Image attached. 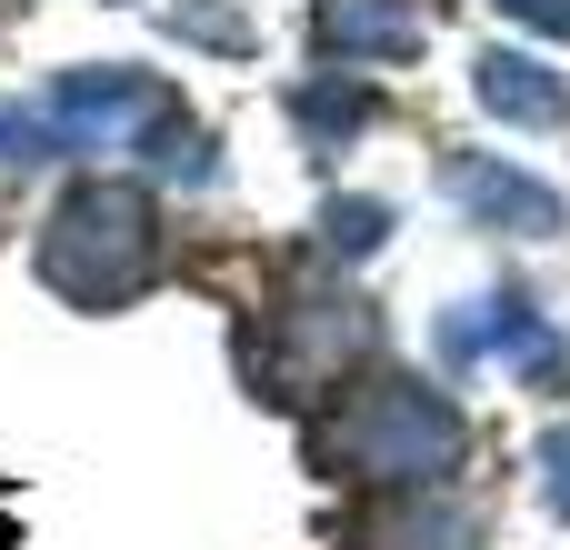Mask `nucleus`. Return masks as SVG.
<instances>
[{
  "label": "nucleus",
  "mask_w": 570,
  "mask_h": 550,
  "mask_svg": "<svg viewBox=\"0 0 570 550\" xmlns=\"http://www.w3.org/2000/svg\"><path fill=\"white\" fill-rule=\"evenodd\" d=\"M160 261V220L130 180H80L50 220H40V281L70 311H120Z\"/></svg>",
  "instance_id": "nucleus-1"
},
{
  "label": "nucleus",
  "mask_w": 570,
  "mask_h": 550,
  "mask_svg": "<svg viewBox=\"0 0 570 550\" xmlns=\"http://www.w3.org/2000/svg\"><path fill=\"white\" fill-rule=\"evenodd\" d=\"M321 461L341 481H381V491H421L431 471L461 461V411L441 391H411V381H371L341 401V421L321 431Z\"/></svg>",
  "instance_id": "nucleus-2"
},
{
  "label": "nucleus",
  "mask_w": 570,
  "mask_h": 550,
  "mask_svg": "<svg viewBox=\"0 0 570 550\" xmlns=\"http://www.w3.org/2000/svg\"><path fill=\"white\" fill-rule=\"evenodd\" d=\"M160 110H170V100H160L140 70H60L50 100H40L50 140H70V150H140V130H150Z\"/></svg>",
  "instance_id": "nucleus-3"
},
{
  "label": "nucleus",
  "mask_w": 570,
  "mask_h": 550,
  "mask_svg": "<svg viewBox=\"0 0 570 550\" xmlns=\"http://www.w3.org/2000/svg\"><path fill=\"white\" fill-rule=\"evenodd\" d=\"M281 331H291V351H281V381L291 391H311V381H331L361 341H371V311L351 301V291H331V281H311L291 311H281ZM281 381H271V401H281Z\"/></svg>",
  "instance_id": "nucleus-4"
},
{
  "label": "nucleus",
  "mask_w": 570,
  "mask_h": 550,
  "mask_svg": "<svg viewBox=\"0 0 570 550\" xmlns=\"http://www.w3.org/2000/svg\"><path fill=\"white\" fill-rule=\"evenodd\" d=\"M451 200H461L471 220H491V230H531V240L561 230V190H541L531 170H511V160H491V150L451 160Z\"/></svg>",
  "instance_id": "nucleus-5"
},
{
  "label": "nucleus",
  "mask_w": 570,
  "mask_h": 550,
  "mask_svg": "<svg viewBox=\"0 0 570 550\" xmlns=\"http://www.w3.org/2000/svg\"><path fill=\"white\" fill-rule=\"evenodd\" d=\"M471 70H481V100H491L501 120H521V130H561V120H570L561 70H541L531 50H481Z\"/></svg>",
  "instance_id": "nucleus-6"
},
{
  "label": "nucleus",
  "mask_w": 570,
  "mask_h": 550,
  "mask_svg": "<svg viewBox=\"0 0 570 550\" xmlns=\"http://www.w3.org/2000/svg\"><path fill=\"white\" fill-rule=\"evenodd\" d=\"M471 541H481V521H471L461 501L441 511L431 491H411V501H381V511L361 521V550H471Z\"/></svg>",
  "instance_id": "nucleus-7"
},
{
  "label": "nucleus",
  "mask_w": 570,
  "mask_h": 550,
  "mask_svg": "<svg viewBox=\"0 0 570 550\" xmlns=\"http://www.w3.org/2000/svg\"><path fill=\"white\" fill-rule=\"evenodd\" d=\"M321 40L331 50H361V60H411L421 50V20L401 0H331L321 10Z\"/></svg>",
  "instance_id": "nucleus-8"
},
{
  "label": "nucleus",
  "mask_w": 570,
  "mask_h": 550,
  "mask_svg": "<svg viewBox=\"0 0 570 550\" xmlns=\"http://www.w3.org/2000/svg\"><path fill=\"white\" fill-rule=\"evenodd\" d=\"M491 351H501L511 371H531V381H561V371H570L561 331H551L531 301H491Z\"/></svg>",
  "instance_id": "nucleus-9"
},
{
  "label": "nucleus",
  "mask_w": 570,
  "mask_h": 550,
  "mask_svg": "<svg viewBox=\"0 0 570 550\" xmlns=\"http://www.w3.org/2000/svg\"><path fill=\"white\" fill-rule=\"evenodd\" d=\"M291 120H301L311 140H341V130H361V120H371V90H361V70L301 80V90H291Z\"/></svg>",
  "instance_id": "nucleus-10"
},
{
  "label": "nucleus",
  "mask_w": 570,
  "mask_h": 550,
  "mask_svg": "<svg viewBox=\"0 0 570 550\" xmlns=\"http://www.w3.org/2000/svg\"><path fill=\"white\" fill-rule=\"evenodd\" d=\"M140 150H150V160H160V170H170V180H210V170H220V160H210V150H220V140H210V130H200V120H180V110H160V120H150V130H140Z\"/></svg>",
  "instance_id": "nucleus-11"
},
{
  "label": "nucleus",
  "mask_w": 570,
  "mask_h": 550,
  "mask_svg": "<svg viewBox=\"0 0 570 550\" xmlns=\"http://www.w3.org/2000/svg\"><path fill=\"white\" fill-rule=\"evenodd\" d=\"M170 30L180 40H210V50H250V20L230 0H170Z\"/></svg>",
  "instance_id": "nucleus-12"
},
{
  "label": "nucleus",
  "mask_w": 570,
  "mask_h": 550,
  "mask_svg": "<svg viewBox=\"0 0 570 550\" xmlns=\"http://www.w3.org/2000/svg\"><path fill=\"white\" fill-rule=\"evenodd\" d=\"M321 230H331V251H381L391 200H331V210H321Z\"/></svg>",
  "instance_id": "nucleus-13"
},
{
  "label": "nucleus",
  "mask_w": 570,
  "mask_h": 550,
  "mask_svg": "<svg viewBox=\"0 0 570 550\" xmlns=\"http://www.w3.org/2000/svg\"><path fill=\"white\" fill-rule=\"evenodd\" d=\"M40 150H50V120H40L30 100H0V170H10V160H40Z\"/></svg>",
  "instance_id": "nucleus-14"
},
{
  "label": "nucleus",
  "mask_w": 570,
  "mask_h": 550,
  "mask_svg": "<svg viewBox=\"0 0 570 550\" xmlns=\"http://www.w3.org/2000/svg\"><path fill=\"white\" fill-rule=\"evenodd\" d=\"M541 511L570 521V421H561V431H541Z\"/></svg>",
  "instance_id": "nucleus-15"
},
{
  "label": "nucleus",
  "mask_w": 570,
  "mask_h": 550,
  "mask_svg": "<svg viewBox=\"0 0 570 550\" xmlns=\"http://www.w3.org/2000/svg\"><path fill=\"white\" fill-rule=\"evenodd\" d=\"M511 20H531V30H551V40H570V0H501Z\"/></svg>",
  "instance_id": "nucleus-16"
}]
</instances>
